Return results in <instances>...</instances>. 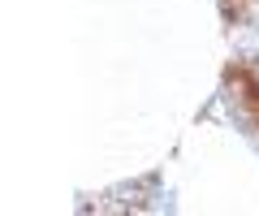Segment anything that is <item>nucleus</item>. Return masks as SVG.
I'll use <instances>...</instances> for the list:
<instances>
[{
    "label": "nucleus",
    "instance_id": "1",
    "mask_svg": "<svg viewBox=\"0 0 259 216\" xmlns=\"http://www.w3.org/2000/svg\"><path fill=\"white\" fill-rule=\"evenodd\" d=\"M229 78H238L242 82V100H246V108H250V117H255V125H259V82L246 74V69H233Z\"/></svg>",
    "mask_w": 259,
    "mask_h": 216
},
{
    "label": "nucleus",
    "instance_id": "2",
    "mask_svg": "<svg viewBox=\"0 0 259 216\" xmlns=\"http://www.w3.org/2000/svg\"><path fill=\"white\" fill-rule=\"evenodd\" d=\"M242 5H246V0H233V9H242Z\"/></svg>",
    "mask_w": 259,
    "mask_h": 216
}]
</instances>
